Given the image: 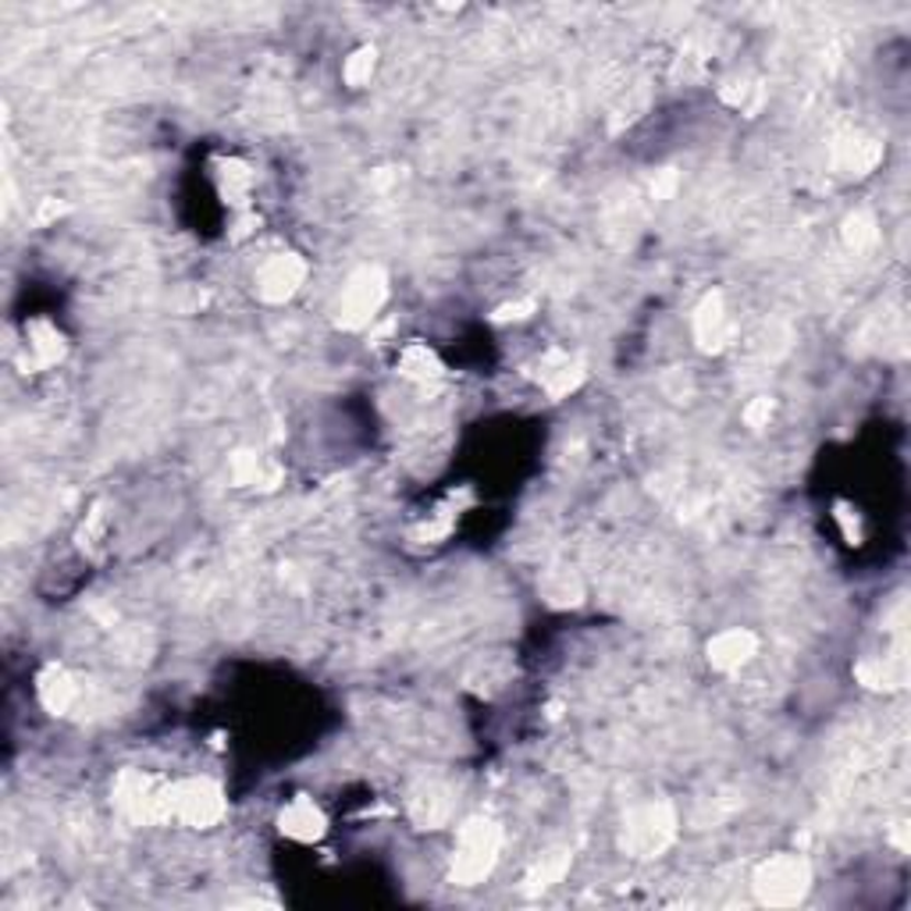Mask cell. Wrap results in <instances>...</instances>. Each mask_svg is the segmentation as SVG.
<instances>
[{
  "label": "cell",
  "instance_id": "obj_1",
  "mask_svg": "<svg viewBox=\"0 0 911 911\" xmlns=\"http://www.w3.org/2000/svg\"><path fill=\"white\" fill-rule=\"evenodd\" d=\"M809 883H812V869L801 855H772L769 861L758 865L751 887L762 904L787 908V904H798L809 893Z\"/></svg>",
  "mask_w": 911,
  "mask_h": 911
},
{
  "label": "cell",
  "instance_id": "obj_2",
  "mask_svg": "<svg viewBox=\"0 0 911 911\" xmlns=\"http://www.w3.org/2000/svg\"><path fill=\"white\" fill-rule=\"evenodd\" d=\"M498 830L489 823V819H470V823L460 830V844H456V858H452V879L463 887L481 883L484 876L495 869L498 858Z\"/></svg>",
  "mask_w": 911,
  "mask_h": 911
},
{
  "label": "cell",
  "instance_id": "obj_3",
  "mask_svg": "<svg viewBox=\"0 0 911 911\" xmlns=\"http://www.w3.org/2000/svg\"><path fill=\"white\" fill-rule=\"evenodd\" d=\"M224 815V794L210 780H186L164 787V819H178L189 826H215Z\"/></svg>",
  "mask_w": 911,
  "mask_h": 911
},
{
  "label": "cell",
  "instance_id": "obj_4",
  "mask_svg": "<svg viewBox=\"0 0 911 911\" xmlns=\"http://www.w3.org/2000/svg\"><path fill=\"white\" fill-rule=\"evenodd\" d=\"M382 299H385V278H382V271L377 267H363L356 271L353 278H349V285L342 288V296H339V325L345 328H360V325H367L374 310L382 307Z\"/></svg>",
  "mask_w": 911,
  "mask_h": 911
},
{
  "label": "cell",
  "instance_id": "obj_5",
  "mask_svg": "<svg viewBox=\"0 0 911 911\" xmlns=\"http://www.w3.org/2000/svg\"><path fill=\"white\" fill-rule=\"evenodd\" d=\"M670 841H673V812L666 809V804H648V809L630 815L624 844L634 855H641V858L659 855Z\"/></svg>",
  "mask_w": 911,
  "mask_h": 911
},
{
  "label": "cell",
  "instance_id": "obj_6",
  "mask_svg": "<svg viewBox=\"0 0 911 911\" xmlns=\"http://www.w3.org/2000/svg\"><path fill=\"white\" fill-rule=\"evenodd\" d=\"M303 275H307V267H303V261H296L293 253H278V256H271V261L256 271V293H261L267 303H282L296 293V285L303 282Z\"/></svg>",
  "mask_w": 911,
  "mask_h": 911
},
{
  "label": "cell",
  "instance_id": "obj_7",
  "mask_svg": "<svg viewBox=\"0 0 911 911\" xmlns=\"http://www.w3.org/2000/svg\"><path fill=\"white\" fill-rule=\"evenodd\" d=\"M755 656V634L748 630H723L709 641V659L716 670H737L740 662H748Z\"/></svg>",
  "mask_w": 911,
  "mask_h": 911
},
{
  "label": "cell",
  "instance_id": "obj_8",
  "mask_svg": "<svg viewBox=\"0 0 911 911\" xmlns=\"http://www.w3.org/2000/svg\"><path fill=\"white\" fill-rule=\"evenodd\" d=\"M282 833L293 841H314L325 833V815L310 798H293L282 809Z\"/></svg>",
  "mask_w": 911,
  "mask_h": 911
},
{
  "label": "cell",
  "instance_id": "obj_9",
  "mask_svg": "<svg viewBox=\"0 0 911 911\" xmlns=\"http://www.w3.org/2000/svg\"><path fill=\"white\" fill-rule=\"evenodd\" d=\"M75 694H79V688H75V680L65 670H61V666H51V670L40 677V698H43V705H47L51 712L72 709Z\"/></svg>",
  "mask_w": 911,
  "mask_h": 911
},
{
  "label": "cell",
  "instance_id": "obj_10",
  "mask_svg": "<svg viewBox=\"0 0 911 911\" xmlns=\"http://www.w3.org/2000/svg\"><path fill=\"white\" fill-rule=\"evenodd\" d=\"M694 331H698V339H702L705 349H720L723 339H726V314L720 307V296H709L702 303V310H698L694 317Z\"/></svg>",
  "mask_w": 911,
  "mask_h": 911
},
{
  "label": "cell",
  "instance_id": "obj_11",
  "mask_svg": "<svg viewBox=\"0 0 911 911\" xmlns=\"http://www.w3.org/2000/svg\"><path fill=\"white\" fill-rule=\"evenodd\" d=\"M577 382H581V371H577V363L563 353H552L545 360V374H541V385L552 392V396H563L570 392Z\"/></svg>",
  "mask_w": 911,
  "mask_h": 911
},
{
  "label": "cell",
  "instance_id": "obj_12",
  "mask_svg": "<svg viewBox=\"0 0 911 911\" xmlns=\"http://www.w3.org/2000/svg\"><path fill=\"white\" fill-rule=\"evenodd\" d=\"M438 360L431 349H424V345H414V349H406L403 353V374L409 377H417V382H428V377H438Z\"/></svg>",
  "mask_w": 911,
  "mask_h": 911
},
{
  "label": "cell",
  "instance_id": "obj_13",
  "mask_svg": "<svg viewBox=\"0 0 911 911\" xmlns=\"http://www.w3.org/2000/svg\"><path fill=\"white\" fill-rule=\"evenodd\" d=\"M371 68H374V51H360V54H353V61L345 65V79L353 83V86H360V83L371 75Z\"/></svg>",
  "mask_w": 911,
  "mask_h": 911
}]
</instances>
